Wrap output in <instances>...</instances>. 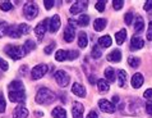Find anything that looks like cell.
Wrapping results in <instances>:
<instances>
[{
    "label": "cell",
    "instance_id": "obj_41",
    "mask_svg": "<svg viewBox=\"0 0 152 118\" xmlns=\"http://www.w3.org/2000/svg\"><path fill=\"white\" fill-rule=\"evenodd\" d=\"M79 53L77 52V50H72V52H68V59L69 60H74L75 58H78Z\"/></svg>",
    "mask_w": 152,
    "mask_h": 118
},
{
    "label": "cell",
    "instance_id": "obj_49",
    "mask_svg": "<svg viewBox=\"0 0 152 118\" xmlns=\"http://www.w3.org/2000/svg\"><path fill=\"white\" fill-rule=\"evenodd\" d=\"M118 100H119V98H118V96H114V98H113V104H116Z\"/></svg>",
    "mask_w": 152,
    "mask_h": 118
},
{
    "label": "cell",
    "instance_id": "obj_36",
    "mask_svg": "<svg viewBox=\"0 0 152 118\" xmlns=\"http://www.w3.org/2000/svg\"><path fill=\"white\" fill-rule=\"evenodd\" d=\"M124 22L128 24V26L132 24V22H133V13H132V12H128V13L124 15Z\"/></svg>",
    "mask_w": 152,
    "mask_h": 118
},
{
    "label": "cell",
    "instance_id": "obj_15",
    "mask_svg": "<svg viewBox=\"0 0 152 118\" xmlns=\"http://www.w3.org/2000/svg\"><path fill=\"white\" fill-rule=\"evenodd\" d=\"M74 36H75V28L73 26H69L64 29V40L66 43H72L74 40Z\"/></svg>",
    "mask_w": 152,
    "mask_h": 118
},
{
    "label": "cell",
    "instance_id": "obj_10",
    "mask_svg": "<svg viewBox=\"0 0 152 118\" xmlns=\"http://www.w3.org/2000/svg\"><path fill=\"white\" fill-rule=\"evenodd\" d=\"M99 107L102 112L105 113H114L115 112V104H113V102H109L106 99H101L99 102Z\"/></svg>",
    "mask_w": 152,
    "mask_h": 118
},
{
    "label": "cell",
    "instance_id": "obj_12",
    "mask_svg": "<svg viewBox=\"0 0 152 118\" xmlns=\"http://www.w3.org/2000/svg\"><path fill=\"white\" fill-rule=\"evenodd\" d=\"M145 46V41L139 36H133L130 40V50H139Z\"/></svg>",
    "mask_w": 152,
    "mask_h": 118
},
{
    "label": "cell",
    "instance_id": "obj_3",
    "mask_svg": "<svg viewBox=\"0 0 152 118\" xmlns=\"http://www.w3.org/2000/svg\"><path fill=\"white\" fill-rule=\"evenodd\" d=\"M7 55H9L13 60H18V59H22L24 55L27 54L26 49L23 46H17V45H7L5 49H4Z\"/></svg>",
    "mask_w": 152,
    "mask_h": 118
},
{
    "label": "cell",
    "instance_id": "obj_42",
    "mask_svg": "<svg viewBox=\"0 0 152 118\" xmlns=\"http://www.w3.org/2000/svg\"><path fill=\"white\" fill-rule=\"evenodd\" d=\"M55 46H56V44H55V43H51L50 45H48V46H46V48H45V50H44L45 54H50V53H51L54 49H55Z\"/></svg>",
    "mask_w": 152,
    "mask_h": 118
},
{
    "label": "cell",
    "instance_id": "obj_47",
    "mask_svg": "<svg viewBox=\"0 0 152 118\" xmlns=\"http://www.w3.org/2000/svg\"><path fill=\"white\" fill-rule=\"evenodd\" d=\"M143 96H145L146 99H152V88H147L145 91V94H143Z\"/></svg>",
    "mask_w": 152,
    "mask_h": 118
},
{
    "label": "cell",
    "instance_id": "obj_40",
    "mask_svg": "<svg viewBox=\"0 0 152 118\" xmlns=\"http://www.w3.org/2000/svg\"><path fill=\"white\" fill-rule=\"evenodd\" d=\"M105 5H106V1H97L95 4V8L99 12H104L105 10Z\"/></svg>",
    "mask_w": 152,
    "mask_h": 118
},
{
    "label": "cell",
    "instance_id": "obj_23",
    "mask_svg": "<svg viewBox=\"0 0 152 118\" xmlns=\"http://www.w3.org/2000/svg\"><path fill=\"white\" fill-rule=\"evenodd\" d=\"M145 28V22H143V18L141 15L136 17V21H134V31L136 32H141Z\"/></svg>",
    "mask_w": 152,
    "mask_h": 118
},
{
    "label": "cell",
    "instance_id": "obj_2",
    "mask_svg": "<svg viewBox=\"0 0 152 118\" xmlns=\"http://www.w3.org/2000/svg\"><path fill=\"white\" fill-rule=\"evenodd\" d=\"M55 99H56L55 94H54L51 90L46 88V87L40 88V90L37 91L36 98H35L37 104H49V103H53Z\"/></svg>",
    "mask_w": 152,
    "mask_h": 118
},
{
    "label": "cell",
    "instance_id": "obj_39",
    "mask_svg": "<svg viewBox=\"0 0 152 118\" xmlns=\"http://www.w3.org/2000/svg\"><path fill=\"white\" fill-rule=\"evenodd\" d=\"M143 10H146L148 14H152V1H151V0L146 1V4L143 5Z\"/></svg>",
    "mask_w": 152,
    "mask_h": 118
},
{
    "label": "cell",
    "instance_id": "obj_20",
    "mask_svg": "<svg viewBox=\"0 0 152 118\" xmlns=\"http://www.w3.org/2000/svg\"><path fill=\"white\" fill-rule=\"evenodd\" d=\"M51 114H53V118H66V112H65V109L61 108V107L54 108L53 112H51Z\"/></svg>",
    "mask_w": 152,
    "mask_h": 118
},
{
    "label": "cell",
    "instance_id": "obj_26",
    "mask_svg": "<svg viewBox=\"0 0 152 118\" xmlns=\"http://www.w3.org/2000/svg\"><path fill=\"white\" fill-rule=\"evenodd\" d=\"M105 77H106V80L109 82H114L115 81V69L111 68V67H107L106 69H105Z\"/></svg>",
    "mask_w": 152,
    "mask_h": 118
},
{
    "label": "cell",
    "instance_id": "obj_50",
    "mask_svg": "<svg viewBox=\"0 0 152 118\" xmlns=\"http://www.w3.org/2000/svg\"><path fill=\"white\" fill-rule=\"evenodd\" d=\"M36 116H40V117H42V116H44V113H42V112H36Z\"/></svg>",
    "mask_w": 152,
    "mask_h": 118
},
{
    "label": "cell",
    "instance_id": "obj_46",
    "mask_svg": "<svg viewBox=\"0 0 152 118\" xmlns=\"http://www.w3.org/2000/svg\"><path fill=\"white\" fill-rule=\"evenodd\" d=\"M146 112H147V114L152 116V102L146 103Z\"/></svg>",
    "mask_w": 152,
    "mask_h": 118
},
{
    "label": "cell",
    "instance_id": "obj_48",
    "mask_svg": "<svg viewBox=\"0 0 152 118\" xmlns=\"http://www.w3.org/2000/svg\"><path fill=\"white\" fill-rule=\"evenodd\" d=\"M87 118H99V116H97V113H96L95 111H91L90 113H88Z\"/></svg>",
    "mask_w": 152,
    "mask_h": 118
},
{
    "label": "cell",
    "instance_id": "obj_11",
    "mask_svg": "<svg viewBox=\"0 0 152 118\" xmlns=\"http://www.w3.org/2000/svg\"><path fill=\"white\" fill-rule=\"evenodd\" d=\"M83 112H84L83 105L78 102H74L73 107H72V114H73V118H83Z\"/></svg>",
    "mask_w": 152,
    "mask_h": 118
},
{
    "label": "cell",
    "instance_id": "obj_35",
    "mask_svg": "<svg viewBox=\"0 0 152 118\" xmlns=\"http://www.w3.org/2000/svg\"><path fill=\"white\" fill-rule=\"evenodd\" d=\"M0 9L3 12H9L13 9V5H12V3H9V1H3L0 4Z\"/></svg>",
    "mask_w": 152,
    "mask_h": 118
},
{
    "label": "cell",
    "instance_id": "obj_22",
    "mask_svg": "<svg viewBox=\"0 0 152 118\" xmlns=\"http://www.w3.org/2000/svg\"><path fill=\"white\" fill-rule=\"evenodd\" d=\"M88 45V39H87V33L86 32H79V36H78V46L81 49L86 48Z\"/></svg>",
    "mask_w": 152,
    "mask_h": 118
},
{
    "label": "cell",
    "instance_id": "obj_32",
    "mask_svg": "<svg viewBox=\"0 0 152 118\" xmlns=\"http://www.w3.org/2000/svg\"><path fill=\"white\" fill-rule=\"evenodd\" d=\"M139 63H141V60H139L138 58H136V57H128V64L132 67V68H137V67L139 66Z\"/></svg>",
    "mask_w": 152,
    "mask_h": 118
},
{
    "label": "cell",
    "instance_id": "obj_38",
    "mask_svg": "<svg viewBox=\"0 0 152 118\" xmlns=\"http://www.w3.org/2000/svg\"><path fill=\"white\" fill-rule=\"evenodd\" d=\"M5 108H7V103L3 98V94L0 92V113H4L5 112Z\"/></svg>",
    "mask_w": 152,
    "mask_h": 118
},
{
    "label": "cell",
    "instance_id": "obj_27",
    "mask_svg": "<svg viewBox=\"0 0 152 118\" xmlns=\"http://www.w3.org/2000/svg\"><path fill=\"white\" fill-rule=\"evenodd\" d=\"M55 59L58 62H64L68 59V52H65V50H58L55 53Z\"/></svg>",
    "mask_w": 152,
    "mask_h": 118
},
{
    "label": "cell",
    "instance_id": "obj_8",
    "mask_svg": "<svg viewBox=\"0 0 152 118\" xmlns=\"http://www.w3.org/2000/svg\"><path fill=\"white\" fill-rule=\"evenodd\" d=\"M61 26V21H60V17H59L58 14L55 15H53L51 17V19L49 21V26H48V29L51 33H55L59 28H60Z\"/></svg>",
    "mask_w": 152,
    "mask_h": 118
},
{
    "label": "cell",
    "instance_id": "obj_18",
    "mask_svg": "<svg viewBox=\"0 0 152 118\" xmlns=\"http://www.w3.org/2000/svg\"><path fill=\"white\" fill-rule=\"evenodd\" d=\"M97 88H99V91L100 92H107L109 90H110V83H109L107 80H99L97 81Z\"/></svg>",
    "mask_w": 152,
    "mask_h": 118
},
{
    "label": "cell",
    "instance_id": "obj_13",
    "mask_svg": "<svg viewBox=\"0 0 152 118\" xmlns=\"http://www.w3.org/2000/svg\"><path fill=\"white\" fill-rule=\"evenodd\" d=\"M28 109L26 107H23V105H18L14 112H13V118H27L28 117Z\"/></svg>",
    "mask_w": 152,
    "mask_h": 118
},
{
    "label": "cell",
    "instance_id": "obj_45",
    "mask_svg": "<svg viewBox=\"0 0 152 118\" xmlns=\"http://www.w3.org/2000/svg\"><path fill=\"white\" fill-rule=\"evenodd\" d=\"M147 40L152 41V21L148 24V29H147Z\"/></svg>",
    "mask_w": 152,
    "mask_h": 118
},
{
    "label": "cell",
    "instance_id": "obj_34",
    "mask_svg": "<svg viewBox=\"0 0 152 118\" xmlns=\"http://www.w3.org/2000/svg\"><path fill=\"white\" fill-rule=\"evenodd\" d=\"M23 48H24V49H26V52L28 53V52H31V50H33V49H35V48H36V44H35V43H33V41H32V40H27V41H26V43H24V45H23Z\"/></svg>",
    "mask_w": 152,
    "mask_h": 118
},
{
    "label": "cell",
    "instance_id": "obj_16",
    "mask_svg": "<svg viewBox=\"0 0 152 118\" xmlns=\"http://www.w3.org/2000/svg\"><path fill=\"white\" fill-rule=\"evenodd\" d=\"M143 82H145V77H143L142 73H134L133 74V77H132V86L134 88H139L143 85Z\"/></svg>",
    "mask_w": 152,
    "mask_h": 118
},
{
    "label": "cell",
    "instance_id": "obj_5",
    "mask_svg": "<svg viewBox=\"0 0 152 118\" xmlns=\"http://www.w3.org/2000/svg\"><path fill=\"white\" fill-rule=\"evenodd\" d=\"M48 69H49V66L44 64V63H41V64H37L36 67H33V69L31 71L32 80H40V78H42L46 73H48Z\"/></svg>",
    "mask_w": 152,
    "mask_h": 118
},
{
    "label": "cell",
    "instance_id": "obj_24",
    "mask_svg": "<svg viewBox=\"0 0 152 118\" xmlns=\"http://www.w3.org/2000/svg\"><path fill=\"white\" fill-rule=\"evenodd\" d=\"M7 35H8V36H10V37H13V39H18V37L22 36V35L19 33L18 26H14V24H12V26H9Z\"/></svg>",
    "mask_w": 152,
    "mask_h": 118
},
{
    "label": "cell",
    "instance_id": "obj_17",
    "mask_svg": "<svg viewBox=\"0 0 152 118\" xmlns=\"http://www.w3.org/2000/svg\"><path fill=\"white\" fill-rule=\"evenodd\" d=\"M121 57H123V55H121L120 50L115 49V50H113V52L107 55V60L109 62H113V63H118V62L121 60Z\"/></svg>",
    "mask_w": 152,
    "mask_h": 118
},
{
    "label": "cell",
    "instance_id": "obj_33",
    "mask_svg": "<svg viewBox=\"0 0 152 118\" xmlns=\"http://www.w3.org/2000/svg\"><path fill=\"white\" fill-rule=\"evenodd\" d=\"M8 28H9V24L7 22H0V37H4L7 35Z\"/></svg>",
    "mask_w": 152,
    "mask_h": 118
},
{
    "label": "cell",
    "instance_id": "obj_29",
    "mask_svg": "<svg viewBox=\"0 0 152 118\" xmlns=\"http://www.w3.org/2000/svg\"><path fill=\"white\" fill-rule=\"evenodd\" d=\"M77 22H78V26L86 27V26H88V23H90V17H88L87 14H81Z\"/></svg>",
    "mask_w": 152,
    "mask_h": 118
},
{
    "label": "cell",
    "instance_id": "obj_6",
    "mask_svg": "<svg viewBox=\"0 0 152 118\" xmlns=\"http://www.w3.org/2000/svg\"><path fill=\"white\" fill-rule=\"evenodd\" d=\"M55 81L60 87H66L70 82V77L65 71H56L55 73Z\"/></svg>",
    "mask_w": 152,
    "mask_h": 118
},
{
    "label": "cell",
    "instance_id": "obj_7",
    "mask_svg": "<svg viewBox=\"0 0 152 118\" xmlns=\"http://www.w3.org/2000/svg\"><path fill=\"white\" fill-rule=\"evenodd\" d=\"M49 18H46V19H44L42 22L40 23V24H37V26L35 27V35H36V37H37V40L40 41H42V39H44V36H45V32H46V29H48V26H49Z\"/></svg>",
    "mask_w": 152,
    "mask_h": 118
},
{
    "label": "cell",
    "instance_id": "obj_43",
    "mask_svg": "<svg viewBox=\"0 0 152 118\" xmlns=\"http://www.w3.org/2000/svg\"><path fill=\"white\" fill-rule=\"evenodd\" d=\"M0 68H1L3 71H8V68H9V64H8L3 58H0Z\"/></svg>",
    "mask_w": 152,
    "mask_h": 118
},
{
    "label": "cell",
    "instance_id": "obj_30",
    "mask_svg": "<svg viewBox=\"0 0 152 118\" xmlns=\"http://www.w3.org/2000/svg\"><path fill=\"white\" fill-rule=\"evenodd\" d=\"M91 55H92V58H95V59L101 58V55H102V52H101V48H100L99 45H95L94 48H92Z\"/></svg>",
    "mask_w": 152,
    "mask_h": 118
},
{
    "label": "cell",
    "instance_id": "obj_37",
    "mask_svg": "<svg viewBox=\"0 0 152 118\" xmlns=\"http://www.w3.org/2000/svg\"><path fill=\"white\" fill-rule=\"evenodd\" d=\"M123 5H124V3L121 1V0H114L113 1V7L115 10H120L121 8H123Z\"/></svg>",
    "mask_w": 152,
    "mask_h": 118
},
{
    "label": "cell",
    "instance_id": "obj_19",
    "mask_svg": "<svg viewBox=\"0 0 152 118\" xmlns=\"http://www.w3.org/2000/svg\"><path fill=\"white\" fill-rule=\"evenodd\" d=\"M106 24H107V21L105 19V18H97L95 22H94V27L96 31H99L101 32L102 29H105V27H106Z\"/></svg>",
    "mask_w": 152,
    "mask_h": 118
},
{
    "label": "cell",
    "instance_id": "obj_4",
    "mask_svg": "<svg viewBox=\"0 0 152 118\" xmlns=\"http://www.w3.org/2000/svg\"><path fill=\"white\" fill-rule=\"evenodd\" d=\"M23 14L29 21L35 19L37 17V14H39V7H37V4L33 3V1L26 3L24 4V7H23Z\"/></svg>",
    "mask_w": 152,
    "mask_h": 118
},
{
    "label": "cell",
    "instance_id": "obj_1",
    "mask_svg": "<svg viewBox=\"0 0 152 118\" xmlns=\"http://www.w3.org/2000/svg\"><path fill=\"white\" fill-rule=\"evenodd\" d=\"M8 91H9V100L12 103H19L23 104L26 100V91H24L23 83L20 81H13L8 86Z\"/></svg>",
    "mask_w": 152,
    "mask_h": 118
},
{
    "label": "cell",
    "instance_id": "obj_28",
    "mask_svg": "<svg viewBox=\"0 0 152 118\" xmlns=\"http://www.w3.org/2000/svg\"><path fill=\"white\" fill-rule=\"evenodd\" d=\"M118 77H119V86L124 87L125 86V81H126V72L124 69L118 71Z\"/></svg>",
    "mask_w": 152,
    "mask_h": 118
},
{
    "label": "cell",
    "instance_id": "obj_31",
    "mask_svg": "<svg viewBox=\"0 0 152 118\" xmlns=\"http://www.w3.org/2000/svg\"><path fill=\"white\" fill-rule=\"evenodd\" d=\"M18 29H19L20 35H27V33H29V31H31V27H29L27 23H20L18 26Z\"/></svg>",
    "mask_w": 152,
    "mask_h": 118
},
{
    "label": "cell",
    "instance_id": "obj_21",
    "mask_svg": "<svg viewBox=\"0 0 152 118\" xmlns=\"http://www.w3.org/2000/svg\"><path fill=\"white\" fill-rule=\"evenodd\" d=\"M111 43H113V40H111V37L109 35L101 36L99 39V46L100 48H109V46L111 45Z\"/></svg>",
    "mask_w": 152,
    "mask_h": 118
},
{
    "label": "cell",
    "instance_id": "obj_9",
    "mask_svg": "<svg viewBox=\"0 0 152 118\" xmlns=\"http://www.w3.org/2000/svg\"><path fill=\"white\" fill-rule=\"evenodd\" d=\"M87 7H88V1H75L70 7L69 12L72 14H78V13H82V12H86Z\"/></svg>",
    "mask_w": 152,
    "mask_h": 118
},
{
    "label": "cell",
    "instance_id": "obj_25",
    "mask_svg": "<svg viewBox=\"0 0 152 118\" xmlns=\"http://www.w3.org/2000/svg\"><path fill=\"white\" fill-rule=\"evenodd\" d=\"M126 39V31L123 28V29H120V31H118L115 33V40H116V44L118 45H121L125 41Z\"/></svg>",
    "mask_w": 152,
    "mask_h": 118
},
{
    "label": "cell",
    "instance_id": "obj_14",
    "mask_svg": "<svg viewBox=\"0 0 152 118\" xmlns=\"http://www.w3.org/2000/svg\"><path fill=\"white\" fill-rule=\"evenodd\" d=\"M72 92H73L74 95L79 96V98H84V96H86V88L78 82L73 83V86H72Z\"/></svg>",
    "mask_w": 152,
    "mask_h": 118
},
{
    "label": "cell",
    "instance_id": "obj_44",
    "mask_svg": "<svg viewBox=\"0 0 152 118\" xmlns=\"http://www.w3.org/2000/svg\"><path fill=\"white\" fill-rule=\"evenodd\" d=\"M54 4H55V3H54L53 0H45V1H44V5H45V8H46L48 10L51 9V8L54 7Z\"/></svg>",
    "mask_w": 152,
    "mask_h": 118
}]
</instances>
